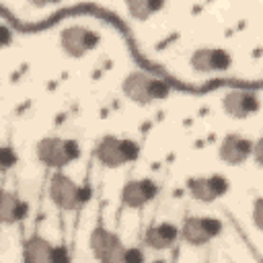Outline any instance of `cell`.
Listing matches in <instances>:
<instances>
[{"instance_id":"obj_4","label":"cell","mask_w":263,"mask_h":263,"mask_svg":"<svg viewBox=\"0 0 263 263\" xmlns=\"http://www.w3.org/2000/svg\"><path fill=\"white\" fill-rule=\"evenodd\" d=\"M142 154V146L138 140L121 138L115 134H105L95 142L92 156L105 168H121L136 162Z\"/></svg>"},{"instance_id":"obj_2","label":"cell","mask_w":263,"mask_h":263,"mask_svg":"<svg viewBox=\"0 0 263 263\" xmlns=\"http://www.w3.org/2000/svg\"><path fill=\"white\" fill-rule=\"evenodd\" d=\"M88 249L97 263H146L144 251L125 245L117 232L95 226L88 234Z\"/></svg>"},{"instance_id":"obj_12","label":"cell","mask_w":263,"mask_h":263,"mask_svg":"<svg viewBox=\"0 0 263 263\" xmlns=\"http://www.w3.org/2000/svg\"><path fill=\"white\" fill-rule=\"evenodd\" d=\"M160 193V185L150 177H134L127 179L119 191L121 205L127 210H142L152 203Z\"/></svg>"},{"instance_id":"obj_14","label":"cell","mask_w":263,"mask_h":263,"mask_svg":"<svg viewBox=\"0 0 263 263\" xmlns=\"http://www.w3.org/2000/svg\"><path fill=\"white\" fill-rule=\"evenodd\" d=\"M181 240V228L168 220L154 222L144 230V247L150 251H168Z\"/></svg>"},{"instance_id":"obj_9","label":"cell","mask_w":263,"mask_h":263,"mask_svg":"<svg viewBox=\"0 0 263 263\" xmlns=\"http://www.w3.org/2000/svg\"><path fill=\"white\" fill-rule=\"evenodd\" d=\"M234 64V58L228 49L220 45H201L195 47L189 55V66L197 74H222L228 72Z\"/></svg>"},{"instance_id":"obj_5","label":"cell","mask_w":263,"mask_h":263,"mask_svg":"<svg viewBox=\"0 0 263 263\" xmlns=\"http://www.w3.org/2000/svg\"><path fill=\"white\" fill-rule=\"evenodd\" d=\"M82 150L74 138L64 136H43L35 144V158L49 171H64L80 158Z\"/></svg>"},{"instance_id":"obj_7","label":"cell","mask_w":263,"mask_h":263,"mask_svg":"<svg viewBox=\"0 0 263 263\" xmlns=\"http://www.w3.org/2000/svg\"><path fill=\"white\" fill-rule=\"evenodd\" d=\"M101 45V35L84 25L64 27L60 33V49L70 60H82Z\"/></svg>"},{"instance_id":"obj_18","label":"cell","mask_w":263,"mask_h":263,"mask_svg":"<svg viewBox=\"0 0 263 263\" xmlns=\"http://www.w3.org/2000/svg\"><path fill=\"white\" fill-rule=\"evenodd\" d=\"M251 160L255 162L257 168H263V136L253 142V158Z\"/></svg>"},{"instance_id":"obj_10","label":"cell","mask_w":263,"mask_h":263,"mask_svg":"<svg viewBox=\"0 0 263 263\" xmlns=\"http://www.w3.org/2000/svg\"><path fill=\"white\" fill-rule=\"evenodd\" d=\"M222 111L226 117L230 119H249V117H255L259 111H261V99L255 90L251 88H245V86H236V88H228L222 99Z\"/></svg>"},{"instance_id":"obj_6","label":"cell","mask_w":263,"mask_h":263,"mask_svg":"<svg viewBox=\"0 0 263 263\" xmlns=\"http://www.w3.org/2000/svg\"><path fill=\"white\" fill-rule=\"evenodd\" d=\"M179 228L181 242L191 249H203L224 234V222L216 216H187Z\"/></svg>"},{"instance_id":"obj_16","label":"cell","mask_w":263,"mask_h":263,"mask_svg":"<svg viewBox=\"0 0 263 263\" xmlns=\"http://www.w3.org/2000/svg\"><path fill=\"white\" fill-rule=\"evenodd\" d=\"M125 8H127V12H129L132 18H136V21H148L158 10H162L164 4L162 2H152V0H136V2H127Z\"/></svg>"},{"instance_id":"obj_3","label":"cell","mask_w":263,"mask_h":263,"mask_svg":"<svg viewBox=\"0 0 263 263\" xmlns=\"http://www.w3.org/2000/svg\"><path fill=\"white\" fill-rule=\"evenodd\" d=\"M47 197L60 212H80L92 199V189L64 171H53L47 181Z\"/></svg>"},{"instance_id":"obj_13","label":"cell","mask_w":263,"mask_h":263,"mask_svg":"<svg viewBox=\"0 0 263 263\" xmlns=\"http://www.w3.org/2000/svg\"><path fill=\"white\" fill-rule=\"evenodd\" d=\"M253 142L251 138L230 132L218 144V158L228 166H242L247 160L253 158Z\"/></svg>"},{"instance_id":"obj_19","label":"cell","mask_w":263,"mask_h":263,"mask_svg":"<svg viewBox=\"0 0 263 263\" xmlns=\"http://www.w3.org/2000/svg\"><path fill=\"white\" fill-rule=\"evenodd\" d=\"M14 164H16V154L12 152L10 146H4V148H2V168L8 171V168L14 166Z\"/></svg>"},{"instance_id":"obj_11","label":"cell","mask_w":263,"mask_h":263,"mask_svg":"<svg viewBox=\"0 0 263 263\" xmlns=\"http://www.w3.org/2000/svg\"><path fill=\"white\" fill-rule=\"evenodd\" d=\"M23 263H72L64 245H53L41 234H31L23 245Z\"/></svg>"},{"instance_id":"obj_17","label":"cell","mask_w":263,"mask_h":263,"mask_svg":"<svg viewBox=\"0 0 263 263\" xmlns=\"http://www.w3.org/2000/svg\"><path fill=\"white\" fill-rule=\"evenodd\" d=\"M251 220H253L255 228L263 234V195H259V197L253 199V205H251Z\"/></svg>"},{"instance_id":"obj_8","label":"cell","mask_w":263,"mask_h":263,"mask_svg":"<svg viewBox=\"0 0 263 263\" xmlns=\"http://www.w3.org/2000/svg\"><path fill=\"white\" fill-rule=\"evenodd\" d=\"M230 179L222 173L193 175L185 181V191L197 203H214L230 191Z\"/></svg>"},{"instance_id":"obj_15","label":"cell","mask_w":263,"mask_h":263,"mask_svg":"<svg viewBox=\"0 0 263 263\" xmlns=\"http://www.w3.org/2000/svg\"><path fill=\"white\" fill-rule=\"evenodd\" d=\"M29 216V203L18 197V193L10 189H2L0 193V222L4 226H16Z\"/></svg>"},{"instance_id":"obj_1","label":"cell","mask_w":263,"mask_h":263,"mask_svg":"<svg viewBox=\"0 0 263 263\" xmlns=\"http://www.w3.org/2000/svg\"><path fill=\"white\" fill-rule=\"evenodd\" d=\"M121 92L129 103L138 107H150L166 101L173 92V86L168 80L148 70H132L121 80Z\"/></svg>"}]
</instances>
